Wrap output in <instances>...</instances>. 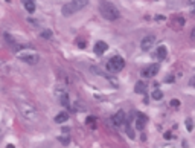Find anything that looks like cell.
<instances>
[{
	"instance_id": "cell-7",
	"label": "cell",
	"mask_w": 195,
	"mask_h": 148,
	"mask_svg": "<svg viewBox=\"0 0 195 148\" xmlns=\"http://www.w3.org/2000/svg\"><path fill=\"white\" fill-rule=\"evenodd\" d=\"M125 118H127V116H125V112H123V110H119V112L111 118V121H113V124H115L116 127H121L123 122H125Z\"/></svg>"
},
{
	"instance_id": "cell-21",
	"label": "cell",
	"mask_w": 195,
	"mask_h": 148,
	"mask_svg": "<svg viewBox=\"0 0 195 148\" xmlns=\"http://www.w3.org/2000/svg\"><path fill=\"white\" fill-rule=\"evenodd\" d=\"M186 128H187L189 131H192V128H194V122H192V119H186Z\"/></svg>"
},
{
	"instance_id": "cell-15",
	"label": "cell",
	"mask_w": 195,
	"mask_h": 148,
	"mask_svg": "<svg viewBox=\"0 0 195 148\" xmlns=\"http://www.w3.org/2000/svg\"><path fill=\"white\" fill-rule=\"evenodd\" d=\"M58 99H59V102H61V105H63V107H69V105H70V99H69V93H64V95H63V96H59Z\"/></svg>"
},
{
	"instance_id": "cell-26",
	"label": "cell",
	"mask_w": 195,
	"mask_h": 148,
	"mask_svg": "<svg viewBox=\"0 0 195 148\" xmlns=\"http://www.w3.org/2000/svg\"><path fill=\"white\" fill-rule=\"evenodd\" d=\"M165 137H166V139H171L172 136H171V133H169V131H168V133H165Z\"/></svg>"
},
{
	"instance_id": "cell-20",
	"label": "cell",
	"mask_w": 195,
	"mask_h": 148,
	"mask_svg": "<svg viewBox=\"0 0 195 148\" xmlns=\"http://www.w3.org/2000/svg\"><path fill=\"white\" fill-rule=\"evenodd\" d=\"M5 40H6L9 44H12V46L15 44V40H14V38H12V37H11L9 34H5Z\"/></svg>"
},
{
	"instance_id": "cell-25",
	"label": "cell",
	"mask_w": 195,
	"mask_h": 148,
	"mask_svg": "<svg viewBox=\"0 0 195 148\" xmlns=\"http://www.w3.org/2000/svg\"><path fill=\"white\" fill-rule=\"evenodd\" d=\"M166 81H168V83L174 81V76H172V75H169V76H168V78H166Z\"/></svg>"
},
{
	"instance_id": "cell-5",
	"label": "cell",
	"mask_w": 195,
	"mask_h": 148,
	"mask_svg": "<svg viewBox=\"0 0 195 148\" xmlns=\"http://www.w3.org/2000/svg\"><path fill=\"white\" fill-rule=\"evenodd\" d=\"M17 105H18L20 113L23 115L26 119L32 121V119H35V118H37V112H35V108L32 107L31 104H26V102H17Z\"/></svg>"
},
{
	"instance_id": "cell-3",
	"label": "cell",
	"mask_w": 195,
	"mask_h": 148,
	"mask_svg": "<svg viewBox=\"0 0 195 148\" xmlns=\"http://www.w3.org/2000/svg\"><path fill=\"white\" fill-rule=\"evenodd\" d=\"M107 70L108 72H111V73H117V72H121L123 67H125V61H123V58L122 57H119V55H115V57H111L110 60L107 61Z\"/></svg>"
},
{
	"instance_id": "cell-24",
	"label": "cell",
	"mask_w": 195,
	"mask_h": 148,
	"mask_svg": "<svg viewBox=\"0 0 195 148\" xmlns=\"http://www.w3.org/2000/svg\"><path fill=\"white\" fill-rule=\"evenodd\" d=\"M189 5H191V6L194 8L192 11H194V14H195V0H189Z\"/></svg>"
},
{
	"instance_id": "cell-18",
	"label": "cell",
	"mask_w": 195,
	"mask_h": 148,
	"mask_svg": "<svg viewBox=\"0 0 195 148\" xmlns=\"http://www.w3.org/2000/svg\"><path fill=\"white\" fill-rule=\"evenodd\" d=\"M40 37H41V38H44V40H50V38H52V31H49V29L41 31Z\"/></svg>"
},
{
	"instance_id": "cell-2",
	"label": "cell",
	"mask_w": 195,
	"mask_h": 148,
	"mask_svg": "<svg viewBox=\"0 0 195 148\" xmlns=\"http://www.w3.org/2000/svg\"><path fill=\"white\" fill-rule=\"evenodd\" d=\"M87 5H89V0H70L67 5H64V6H63V15H64V17L72 15L75 12L81 11V9H84Z\"/></svg>"
},
{
	"instance_id": "cell-13",
	"label": "cell",
	"mask_w": 195,
	"mask_h": 148,
	"mask_svg": "<svg viewBox=\"0 0 195 148\" xmlns=\"http://www.w3.org/2000/svg\"><path fill=\"white\" fill-rule=\"evenodd\" d=\"M67 119H69V115L64 113V112L58 113V115L55 116V122H57V124H64V122H67Z\"/></svg>"
},
{
	"instance_id": "cell-9",
	"label": "cell",
	"mask_w": 195,
	"mask_h": 148,
	"mask_svg": "<svg viewBox=\"0 0 195 148\" xmlns=\"http://www.w3.org/2000/svg\"><path fill=\"white\" fill-rule=\"evenodd\" d=\"M108 49V44L105 43V41H97V43L95 44V54L96 55H104L105 52Z\"/></svg>"
},
{
	"instance_id": "cell-22",
	"label": "cell",
	"mask_w": 195,
	"mask_h": 148,
	"mask_svg": "<svg viewBox=\"0 0 195 148\" xmlns=\"http://www.w3.org/2000/svg\"><path fill=\"white\" fill-rule=\"evenodd\" d=\"M171 105H172V107H178V105H180V101H178V99H172Z\"/></svg>"
},
{
	"instance_id": "cell-1",
	"label": "cell",
	"mask_w": 195,
	"mask_h": 148,
	"mask_svg": "<svg viewBox=\"0 0 195 148\" xmlns=\"http://www.w3.org/2000/svg\"><path fill=\"white\" fill-rule=\"evenodd\" d=\"M99 11L102 14V17L107 20H117L119 15H121L119 9L111 2H107V0H101L99 2Z\"/></svg>"
},
{
	"instance_id": "cell-12",
	"label": "cell",
	"mask_w": 195,
	"mask_h": 148,
	"mask_svg": "<svg viewBox=\"0 0 195 148\" xmlns=\"http://www.w3.org/2000/svg\"><path fill=\"white\" fill-rule=\"evenodd\" d=\"M23 5H25V8H26V11L28 12H35V2L34 0H23Z\"/></svg>"
},
{
	"instance_id": "cell-11",
	"label": "cell",
	"mask_w": 195,
	"mask_h": 148,
	"mask_svg": "<svg viewBox=\"0 0 195 148\" xmlns=\"http://www.w3.org/2000/svg\"><path fill=\"white\" fill-rule=\"evenodd\" d=\"M155 55H157V58H159V60H165V58L168 57V50H166V47H165V46H159V47H157Z\"/></svg>"
},
{
	"instance_id": "cell-28",
	"label": "cell",
	"mask_w": 195,
	"mask_h": 148,
	"mask_svg": "<svg viewBox=\"0 0 195 148\" xmlns=\"http://www.w3.org/2000/svg\"><path fill=\"white\" fill-rule=\"evenodd\" d=\"M78 46H79V47H84L85 43H84V41H78Z\"/></svg>"
},
{
	"instance_id": "cell-29",
	"label": "cell",
	"mask_w": 195,
	"mask_h": 148,
	"mask_svg": "<svg viewBox=\"0 0 195 148\" xmlns=\"http://www.w3.org/2000/svg\"><path fill=\"white\" fill-rule=\"evenodd\" d=\"M189 84H191L192 87H195V78H194V80H191V81H189Z\"/></svg>"
},
{
	"instance_id": "cell-23",
	"label": "cell",
	"mask_w": 195,
	"mask_h": 148,
	"mask_svg": "<svg viewBox=\"0 0 195 148\" xmlns=\"http://www.w3.org/2000/svg\"><path fill=\"white\" fill-rule=\"evenodd\" d=\"M175 23H178V26H183V25H185V20H183L181 17H178V18L175 20Z\"/></svg>"
},
{
	"instance_id": "cell-10",
	"label": "cell",
	"mask_w": 195,
	"mask_h": 148,
	"mask_svg": "<svg viewBox=\"0 0 195 148\" xmlns=\"http://www.w3.org/2000/svg\"><path fill=\"white\" fill-rule=\"evenodd\" d=\"M145 124H146V116L142 115V113H139L137 118H136V128L137 130H142L143 127H145Z\"/></svg>"
},
{
	"instance_id": "cell-6",
	"label": "cell",
	"mask_w": 195,
	"mask_h": 148,
	"mask_svg": "<svg viewBox=\"0 0 195 148\" xmlns=\"http://www.w3.org/2000/svg\"><path fill=\"white\" fill-rule=\"evenodd\" d=\"M154 43H155V37L154 35H146L142 38V41H140V47H142V50H149V49H153Z\"/></svg>"
},
{
	"instance_id": "cell-17",
	"label": "cell",
	"mask_w": 195,
	"mask_h": 148,
	"mask_svg": "<svg viewBox=\"0 0 195 148\" xmlns=\"http://www.w3.org/2000/svg\"><path fill=\"white\" fill-rule=\"evenodd\" d=\"M153 99H155V101H160L162 98H163V92L162 90H159V89H155V90H153Z\"/></svg>"
},
{
	"instance_id": "cell-27",
	"label": "cell",
	"mask_w": 195,
	"mask_h": 148,
	"mask_svg": "<svg viewBox=\"0 0 195 148\" xmlns=\"http://www.w3.org/2000/svg\"><path fill=\"white\" fill-rule=\"evenodd\" d=\"M191 37H192V40L195 41V28L192 29V34H191Z\"/></svg>"
},
{
	"instance_id": "cell-16",
	"label": "cell",
	"mask_w": 195,
	"mask_h": 148,
	"mask_svg": "<svg viewBox=\"0 0 195 148\" xmlns=\"http://www.w3.org/2000/svg\"><path fill=\"white\" fill-rule=\"evenodd\" d=\"M96 118L95 116H89L87 119H85V124H87V127H90V128H96Z\"/></svg>"
},
{
	"instance_id": "cell-14",
	"label": "cell",
	"mask_w": 195,
	"mask_h": 148,
	"mask_svg": "<svg viewBox=\"0 0 195 148\" xmlns=\"http://www.w3.org/2000/svg\"><path fill=\"white\" fill-rule=\"evenodd\" d=\"M134 92L136 93H145L146 92V84L145 83H142V81H139V83H136V86H134Z\"/></svg>"
},
{
	"instance_id": "cell-8",
	"label": "cell",
	"mask_w": 195,
	"mask_h": 148,
	"mask_svg": "<svg viewBox=\"0 0 195 148\" xmlns=\"http://www.w3.org/2000/svg\"><path fill=\"white\" fill-rule=\"evenodd\" d=\"M159 64H151V66H148L146 69H143V76H146V78H151V76H154V75H157L159 73Z\"/></svg>"
},
{
	"instance_id": "cell-4",
	"label": "cell",
	"mask_w": 195,
	"mask_h": 148,
	"mask_svg": "<svg viewBox=\"0 0 195 148\" xmlns=\"http://www.w3.org/2000/svg\"><path fill=\"white\" fill-rule=\"evenodd\" d=\"M17 57H18V60L28 63V64H35V63L40 61V55L34 50H20V52H17Z\"/></svg>"
},
{
	"instance_id": "cell-19",
	"label": "cell",
	"mask_w": 195,
	"mask_h": 148,
	"mask_svg": "<svg viewBox=\"0 0 195 148\" xmlns=\"http://www.w3.org/2000/svg\"><path fill=\"white\" fill-rule=\"evenodd\" d=\"M59 139V142H61V144H64V145H67L69 142H70V137H69V134H64V136H59L58 137Z\"/></svg>"
}]
</instances>
